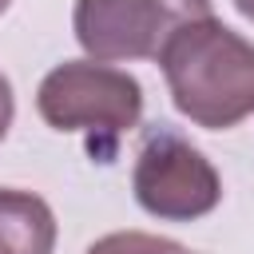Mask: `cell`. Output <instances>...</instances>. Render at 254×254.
<instances>
[{"mask_svg":"<svg viewBox=\"0 0 254 254\" xmlns=\"http://www.w3.org/2000/svg\"><path fill=\"white\" fill-rule=\"evenodd\" d=\"M36 111L52 131H83L99 163L115 159L119 139L143 115V87L131 71L99 60H64L36 87Z\"/></svg>","mask_w":254,"mask_h":254,"instance_id":"cell-2","label":"cell"},{"mask_svg":"<svg viewBox=\"0 0 254 254\" xmlns=\"http://www.w3.org/2000/svg\"><path fill=\"white\" fill-rule=\"evenodd\" d=\"M56 234V214L40 194L0 187V254H52Z\"/></svg>","mask_w":254,"mask_h":254,"instance_id":"cell-5","label":"cell"},{"mask_svg":"<svg viewBox=\"0 0 254 254\" xmlns=\"http://www.w3.org/2000/svg\"><path fill=\"white\" fill-rule=\"evenodd\" d=\"M210 16V0H75L71 32L87 60H159L163 44L190 20Z\"/></svg>","mask_w":254,"mask_h":254,"instance_id":"cell-4","label":"cell"},{"mask_svg":"<svg viewBox=\"0 0 254 254\" xmlns=\"http://www.w3.org/2000/svg\"><path fill=\"white\" fill-rule=\"evenodd\" d=\"M8 4H12V0H0V16H4V12H8Z\"/></svg>","mask_w":254,"mask_h":254,"instance_id":"cell-9","label":"cell"},{"mask_svg":"<svg viewBox=\"0 0 254 254\" xmlns=\"http://www.w3.org/2000/svg\"><path fill=\"white\" fill-rule=\"evenodd\" d=\"M83 254H194V250L175 238L147 234V230H115V234L95 238Z\"/></svg>","mask_w":254,"mask_h":254,"instance_id":"cell-6","label":"cell"},{"mask_svg":"<svg viewBox=\"0 0 254 254\" xmlns=\"http://www.w3.org/2000/svg\"><path fill=\"white\" fill-rule=\"evenodd\" d=\"M131 190L135 202L163 222H194L222 202V179L214 163L167 123L143 131Z\"/></svg>","mask_w":254,"mask_h":254,"instance_id":"cell-3","label":"cell"},{"mask_svg":"<svg viewBox=\"0 0 254 254\" xmlns=\"http://www.w3.org/2000/svg\"><path fill=\"white\" fill-rule=\"evenodd\" d=\"M179 115L206 131H230L254 115V44L214 16L183 24L159 52Z\"/></svg>","mask_w":254,"mask_h":254,"instance_id":"cell-1","label":"cell"},{"mask_svg":"<svg viewBox=\"0 0 254 254\" xmlns=\"http://www.w3.org/2000/svg\"><path fill=\"white\" fill-rule=\"evenodd\" d=\"M234 8H238V12H242L250 24H254V0H234Z\"/></svg>","mask_w":254,"mask_h":254,"instance_id":"cell-8","label":"cell"},{"mask_svg":"<svg viewBox=\"0 0 254 254\" xmlns=\"http://www.w3.org/2000/svg\"><path fill=\"white\" fill-rule=\"evenodd\" d=\"M12 115H16V95H12V83H8V75L0 71V143H4L8 127H12Z\"/></svg>","mask_w":254,"mask_h":254,"instance_id":"cell-7","label":"cell"}]
</instances>
